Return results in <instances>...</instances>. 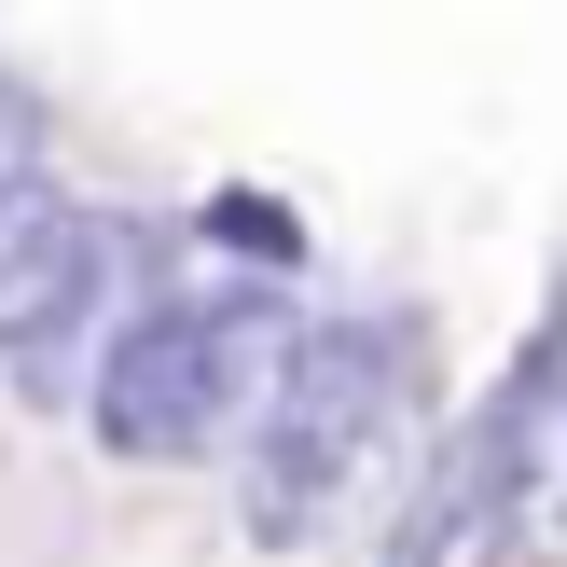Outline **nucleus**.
Segmentation results:
<instances>
[{"label":"nucleus","instance_id":"f257e3e1","mask_svg":"<svg viewBox=\"0 0 567 567\" xmlns=\"http://www.w3.org/2000/svg\"><path fill=\"white\" fill-rule=\"evenodd\" d=\"M291 305L277 291H194V277H166V291L111 305L97 332V388H83V415H97L111 457L138 471H181V457H221V443H249V415H264L277 360H291Z\"/></svg>","mask_w":567,"mask_h":567},{"label":"nucleus","instance_id":"f03ea898","mask_svg":"<svg viewBox=\"0 0 567 567\" xmlns=\"http://www.w3.org/2000/svg\"><path fill=\"white\" fill-rule=\"evenodd\" d=\"M415 360H430L415 319H305L291 332L264 415H249V457H236L249 540H305V526L374 471V443L415 415Z\"/></svg>","mask_w":567,"mask_h":567},{"label":"nucleus","instance_id":"7ed1b4c3","mask_svg":"<svg viewBox=\"0 0 567 567\" xmlns=\"http://www.w3.org/2000/svg\"><path fill=\"white\" fill-rule=\"evenodd\" d=\"M111 277H125V236H111L83 194H55L42 166H28V181L0 194V360H14L28 402H70V388H97Z\"/></svg>","mask_w":567,"mask_h":567},{"label":"nucleus","instance_id":"20e7f679","mask_svg":"<svg viewBox=\"0 0 567 567\" xmlns=\"http://www.w3.org/2000/svg\"><path fill=\"white\" fill-rule=\"evenodd\" d=\"M194 236L236 249V264H264V277H305V208H277V194H249V181H221L208 208H194Z\"/></svg>","mask_w":567,"mask_h":567},{"label":"nucleus","instance_id":"39448f33","mask_svg":"<svg viewBox=\"0 0 567 567\" xmlns=\"http://www.w3.org/2000/svg\"><path fill=\"white\" fill-rule=\"evenodd\" d=\"M28 166H42V97H28V83L0 70V194H14Z\"/></svg>","mask_w":567,"mask_h":567}]
</instances>
